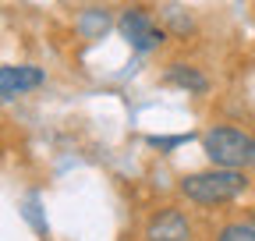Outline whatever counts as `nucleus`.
<instances>
[{
    "label": "nucleus",
    "mask_w": 255,
    "mask_h": 241,
    "mask_svg": "<svg viewBox=\"0 0 255 241\" xmlns=\"http://www.w3.org/2000/svg\"><path fill=\"white\" fill-rule=\"evenodd\" d=\"M145 241H191V224L181 209H156L145 224Z\"/></svg>",
    "instance_id": "4"
},
{
    "label": "nucleus",
    "mask_w": 255,
    "mask_h": 241,
    "mask_svg": "<svg viewBox=\"0 0 255 241\" xmlns=\"http://www.w3.org/2000/svg\"><path fill=\"white\" fill-rule=\"evenodd\" d=\"M75 28H78V36L82 39H103L107 36V28H110V14H107V7H85L82 14H78V21H75Z\"/></svg>",
    "instance_id": "7"
},
{
    "label": "nucleus",
    "mask_w": 255,
    "mask_h": 241,
    "mask_svg": "<svg viewBox=\"0 0 255 241\" xmlns=\"http://www.w3.org/2000/svg\"><path fill=\"white\" fill-rule=\"evenodd\" d=\"M202 149L213 167H231V170H245L255 163V135L231 128V124H216L202 135Z\"/></svg>",
    "instance_id": "2"
},
{
    "label": "nucleus",
    "mask_w": 255,
    "mask_h": 241,
    "mask_svg": "<svg viewBox=\"0 0 255 241\" xmlns=\"http://www.w3.org/2000/svg\"><path fill=\"white\" fill-rule=\"evenodd\" d=\"M117 32L128 39V46L138 50V53H149V50H156L159 43L167 39V32L152 21V14L145 7H124L121 18H117Z\"/></svg>",
    "instance_id": "3"
},
{
    "label": "nucleus",
    "mask_w": 255,
    "mask_h": 241,
    "mask_svg": "<svg viewBox=\"0 0 255 241\" xmlns=\"http://www.w3.org/2000/svg\"><path fill=\"white\" fill-rule=\"evenodd\" d=\"M248 188L245 170H231V167H209V170H195L184 174L177 181V192L195 202V206H220V202H234L241 192Z\"/></svg>",
    "instance_id": "1"
},
{
    "label": "nucleus",
    "mask_w": 255,
    "mask_h": 241,
    "mask_svg": "<svg viewBox=\"0 0 255 241\" xmlns=\"http://www.w3.org/2000/svg\"><path fill=\"white\" fill-rule=\"evenodd\" d=\"M163 82L174 85V89H184V93H191V96L209 93V78L199 68H191V64H170L167 75H163Z\"/></svg>",
    "instance_id": "6"
},
{
    "label": "nucleus",
    "mask_w": 255,
    "mask_h": 241,
    "mask_svg": "<svg viewBox=\"0 0 255 241\" xmlns=\"http://www.w3.org/2000/svg\"><path fill=\"white\" fill-rule=\"evenodd\" d=\"M43 71L32 68V64H4L0 68V96L4 100H14L21 93H32V89L43 85Z\"/></svg>",
    "instance_id": "5"
},
{
    "label": "nucleus",
    "mask_w": 255,
    "mask_h": 241,
    "mask_svg": "<svg viewBox=\"0 0 255 241\" xmlns=\"http://www.w3.org/2000/svg\"><path fill=\"white\" fill-rule=\"evenodd\" d=\"M191 135H174V138H149V145H159V149H174V145H181V142H188Z\"/></svg>",
    "instance_id": "9"
},
{
    "label": "nucleus",
    "mask_w": 255,
    "mask_h": 241,
    "mask_svg": "<svg viewBox=\"0 0 255 241\" xmlns=\"http://www.w3.org/2000/svg\"><path fill=\"white\" fill-rule=\"evenodd\" d=\"M216 241H255V227L252 224H227V227H220Z\"/></svg>",
    "instance_id": "8"
}]
</instances>
